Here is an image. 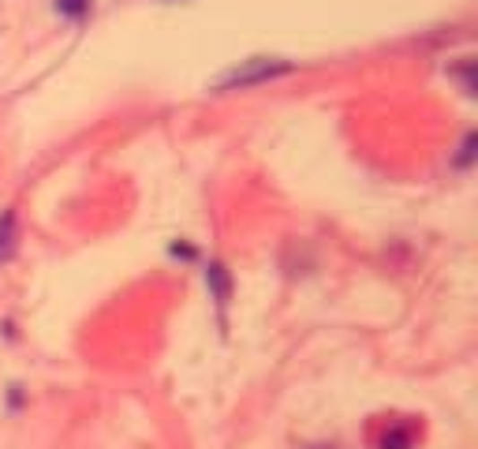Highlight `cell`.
<instances>
[{"instance_id":"cell-1","label":"cell","mask_w":478,"mask_h":449,"mask_svg":"<svg viewBox=\"0 0 478 449\" xmlns=\"http://www.w3.org/2000/svg\"><path fill=\"white\" fill-rule=\"evenodd\" d=\"M291 72L288 60H277V57H255V60H243L239 67H232V72H224L217 79V90H247V86H258V83H269Z\"/></svg>"},{"instance_id":"cell-2","label":"cell","mask_w":478,"mask_h":449,"mask_svg":"<svg viewBox=\"0 0 478 449\" xmlns=\"http://www.w3.org/2000/svg\"><path fill=\"white\" fill-rule=\"evenodd\" d=\"M15 255V214L8 210L0 217V262H8Z\"/></svg>"},{"instance_id":"cell-3","label":"cell","mask_w":478,"mask_h":449,"mask_svg":"<svg viewBox=\"0 0 478 449\" xmlns=\"http://www.w3.org/2000/svg\"><path fill=\"white\" fill-rule=\"evenodd\" d=\"M206 281H210V288H213V296H217V304H229V277H224V266H210L206 269Z\"/></svg>"},{"instance_id":"cell-4","label":"cell","mask_w":478,"mask_h":449,"mask_svg":"<svg viewBox=\"0 0 478 449\" xmlns=\"http://www.w3.org/2000/svg\"><path fill=\"white\" fill-rule=\"evenodd\" d=\"M412 438H415L412 427H393V431L381 435V445L385 449H407V445H412Z\"/></svg>"},{"instance_id":"cell-5","label":"cell","mask_w":478,"mask_h":449,"mask_svg":"<svg viewBox=\"0 0 478 449\" xmlns=\"http://www.w3.org/2000/svg\"><path fill=\"white\" fill-rule=\"evenodd\" d=\"M56 12L67 19H83L90 12V0H56Z\"/></svg>"}]
</instances>
